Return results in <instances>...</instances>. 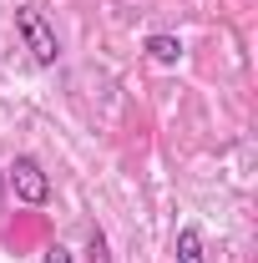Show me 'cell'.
<instances>
[{
  "label": "cell",
  "mask_w": 258,
  "mask_h": 263,
  "mask_svg": "<svg viewBox=\"0 0 258 263\" xmlns=\"http://www.w3.org/2000/svg\"><path fill=\"white\" fill-rule=\"evenodd\" d=\"M15 31H21V41H26V51H31L41 66H56V56H61V46H56V31L41 21V10H31V5H21L15 10Z\"/></svg>",
  "instance_id": "cell-1"
},
{
  "label": "cell",
  "mask_w": 258,
  "mask_h": 263,
  "mask_svg": "<svg viewBox=\"0 0 258 263\" xmlns=\"http://www.w3.org/2000/svg\"><path fill=\"white\" fill-rule=\"evenodd\" d=\"M5 182H10V193L21 197V202H35V208L51 197V177L41 172L35 157H15V162L5 167Z\"/></svg>",
  "instance_id": "cell-2"
},
{
  "label": "cell",
  "mask_w": 258,
  "mask_h": 263,
  "mask_svg": "<svg viewBox=\"0 0 258 263\" xmlns=\"http://www.w3.org/2000/svg\"><path fill=\"white\" fill-rule=\"evenodd\" d=\"M147 56L162 61V66H172L182 56V41H177V35H147Z\"/></svg>",
  "instance_id": "cell-3"
},
{
  "label": "cell",
  "mask_w": 258,
  "mask_h": 263,
  "mask_svg": "<svg viewBox=\"0 0 258 263\" xmlns=\"http://www.w3.org/2000/svg\"><path fill=\"white\" fill-rule=\"evenodd\" d=\"M177 263H202V233L197 228L177 233Z\"/></svg>",
  "instance_id": "cell-4"
},
{
  "label": "cell",
  "mask_w": 258,
  "mask_h": 263,
  "mask_svg": "<svg viewBox=\"0 0 258 263\" xmlns=\"http://www.w3.org/2000/svg\"><path fill=\"white\" fill-rule=\"evenodd\" d=\"M41 263H71V253H66V248H46V258Z\"/></svg>",
  "instance_id": "cell-5"
}]
</instances>
